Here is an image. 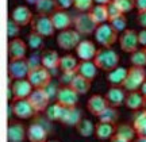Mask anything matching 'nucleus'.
Wrapping results in <instances>:
<instances>
[{
  "mask_svg": "<svg viewBox=\"0 0 146 142\" xmlns=\"http://www.w3.org/2000/svg\"><path fill=\"white\" fill-rule=\"evenodd\" d=\"M94 64L98 66V69L104 70V72H111L112 69L119 66V54L112 50L111 47H102L100 50L96 52V56L94 58Z\"/></svg>",
  "mask_w": 146,
  "mask_h": 142,
  "instance_id": "1",
  "label": "nucleus"
},
{
  "mask_svg": "<svg viewBox=\"0 0 146 142\" xmlns=\"http://www.w3.org/2000/svg\"><path fill=\"white\" fill-rule=\"evenodd\" d=\"M146 81L145 77V68H139V66H131L127 69V74L123 81L122 88L125 91H139L141 85Z\"/></svg>",
  "mask_w": 146,
  "mask_h": 142,
  "instance_id": "2",
  "label": "nucleus"
},
{
  "mask_svg": "<svg viewBox=\"0 0 146 142\" xmlns=\"http://www.w3.org/2000/svg\"><path fill=\"white\" fill-rule=\"evenodd\" d=\"M96 42L99 43L102 47H111L116 41H118V33L115 31L108 23H103L96 27L94 33Z\"/></svg>",
  "mask_w": 146,
  "mask_h": 142,
  "instance_id": "3",
  "label": "nucleus"
},
{
  "mask_svg": "<svg viewBox=\"0 0 146 142\" xmlns=\"http://www.w3.org/2000/svg\"><path fill=\"white\" fill-rule=\"evenodd\" d=\"M31 31L39 34L41 37H52L54 34V26H53L52 21H50V16L49 15H38L33 16V21H31Z\"/></svg>",
  "mask_w": 146,
  "mask_h": 142,
  "instance_id": "4",
  "label": "nucleus"
},
{
  "mask_svg": "<svg viewBox=\"0 0 146 142\" xmlns=\"http://www.w3.org/2000/svg\"><path fill=\"white\" fill-rule=\"evenodd\" d=\"M80 41H81V35L74 29L62 30V31L58 33L57 35L58 47H61L62 50H66V52L72 50V49H76V46L78 45Z\"/></svg>",
  "mask_w": 146,
  "mask_h": 142,
  "instance_id": "5",
  "label": "nucleus"
},
{
  "mask_svg": "<svg viewBox=\"0 0 146 142\" xmlns=\"http://www.w3.org/2000/svg\"><path fill=\"white\" fill-rule=\"evenodd\" d=\"M29 83L33 85V88H45L52 81V73L43 66H38L35 69H31L27 74Z\"/></svg>",
  "mask_w": 146,
  "mask_h": 142,
  "instance_id": "6",
  "label": "nucleus"
},
{
  "mask_svg": "<svg viewBox=\"0 0 146 142\" xmlns=\"http://www.w3.org/2000/svg\"><path fill=\"white\" fill-rule=\"evenodd\" d=\"M73 25H74V30L80 35H91V34H94L98 27V25L91 19L88 12H80L78 15L74 16Z\"/></svg>",
  "mask_w": 146,
  "mask_h": 142,
  "instance_id": "7",
  "label": "nucleus"
},
{
  "mask_svg": "<svg viewBox=\"0 0 146 142\" xmlns=\"http://www.w3.org/2000/svg\"><path fill=\"white\" fill-rule=\"evenodd\" d=\"M118 41H119V46L120 49L125 53H133L138 49V34H137L135 30L133 29H126L125 31H122L119 37H118Z\"/></svg>",
  "mask_w": 146,
  "mask_h": 142,
  "instance_id": "8",
  "label": "nucleus"
},
{
  "mask_svg": "<svg viewBox=\"0 0 146 142\" xmlns=\"http://www.w3.org/2000/svg\"><path fill=\"white\" fill-rule=\"evenodd\" d=\"M27 100L30 102V104L33 106V108L35 112H42L46 111V108L50 104V98L47 96L46 91L43 88H36L33 90V92L30 94V96L27 98Z\"/></svg>",
  "mask_w": 146,
  "mask_h": 142,
  "instance_id": "9",
  "label": "nucleus"
},
{
  "mask_svg": "<svg viewBox=\"0 0 146 142\" xmlns=\"http://www.w3.org/2000/svg\"><path fill=\"white\" fill-rule=\"evenodd\" d=\"M56 100L58 104L62 107H76L78 103V95L69 87V85H64L61 88H58L57 95H56Z\"/></svg>",
  "mask_w": 146,
  "mask_h": 142,
  "instance_id": "10",
  "label": "nucleus"
},
{
  "mask_svg": "<svg viewBox=\"0 0 146 142\" xmlns=\"http://www.w3.org/2000/svg\"><path fill=\"white\" fill-rule=\"evenodd\" d=\"M8 72H10L11 79H14V80L27 79V74L30 72L29 65H27V60L26 58H22V60H11L10 65H8Z\"/></svg>",
  "mask_w": 146,
  "mask_h": 142,
  "instance_id": "11",
  "label": "nucleus"
},
{
  "mask_svg": "<svg viewBox=\"0 0 146 142\" xmlns=\"http://www.w3.org/2000/svg\"><path fill=\"white\" fill-rule=\"evenodd\" d=\"M12 111H14V115L16 118H19V119H30V118L35 115V111H34L33 106L30 104V102L27 99L14 100Z\"/></svg>",
  "mask_w": 146,
  "mask_h": 142,
  "instance_id": "12",
  "label": "nucleus"
},
{
  "mask_svg": "<svg viewBox=\"0 0 146 142\" xmlns=\"http://www.w3.org/2000/svg\"><path fill=\"white\" fill-rule=\"evenodd\" d=\"M96 52H98V49L95 46V43L89 39L80 41L78 45L76 46V54L81 61H94Z\"/></svg>",
  "mask_w": 146,
  "mask_h": 142,
  "instance_id": "13",
  "label": "nucleus"
},
{
  "mask_svg": "<svg viewBox=\"0 0 146 142\" xmlns=\"http://www.w3.org/2000/svg\"><path fill=\"white\" fill-rule=\"evenodd\" d=\"M50 21H52L53 26H54V30H58V31H62V30L69 29L73 22L70 14L62 10L54 11L52 15H50Z\"/></svg>",
  "mask_w": 146,
  "mask_h": 142,
  "instance_id": "14",
  "label": "nucleus"
},
{
  "mask_svg": "<svg viewBox=\"0 0 146 142\" xmlns=\"http://www.w3.org/2000/svg\"><path fill=\"white\" fill-rule=\"evenodd\" d=\"M33 85L29 83L27 79H21V80H15L14 84L11 87L12 91V96L14 100H21V99H27L30 94L33 92Z\"/></svg>",
  "mask_w": 146,
  "mask_h": 142,
  "instance_id": "15",
  "label": "nucleus"
},
{
  "mask_svg": "<svg viewBox=\"0 0 146 142\" xmlns=\"http://www.w3.org/2000/svg\"><path fill=\"white\" fill-rule=\"evenodd\" d=\"M27 43L21 38H14L8 42V56L10 60H22L26 57Z\"/></svg>",
  "mask_w": 146,
  "mask_h": 142,
  "instance_id": "16",
  "label": "nucleus"
},
{
  "mask_svg": "<svg viewBox=\"0 0 146 142\" xmlns=\"http://www.w3.org/2000/svg\"><path fill=\"white\" fill-rule=\"evenodd\" d=\"M33 12L30 11L29 7L26 5H18L14 8L12 14H11V19L15 22L18 26H27L29 23H31L33 21Z\"/></svg>",
  "mask_w": 146,
  "mask_h": 142,
  "instance_id": "17",
  "label": "nucleus"
},
{
  "mask_svg": "<svg viewBox=\"0 0 146 142\" xmlns=\"http://www.w3.org/2000/svg\"><path fill=\"white\" fill-rule=\"evenodd\" d=\"M106 100L108 106L118 108L120 106L125 104V99H126V91L122 87H111L107 94H106Z\"/></svg>",
  "mask_w": 146,
  "mask_h": 142,
  "instance_id": "18",
  "label": "nucleus"
},
{
  "mask_svg": "<svg viewBox=\"0 0 146 142\" xmlns=\"http://www.w3.org/2000/svg\"><path fill=\"white\" fill-rule=\"evenodd\" d=\"M26 138L29 142H46L47 130L41 123H31L26 130Z\"/></svg>",
  "mask_w": 146,
  "mask_h": 142,
  "instance_id": "19",
  "label": "nucleus"
},
{
  "mask_svg": "<svg viewBox=\"0 0 146 142\" xmlns=\"http://www.w3.org/2000/svg\"><path fill=\"white\" fill-rule=\"evenodd\" d=\"M60 56L56 50H45L41 54V64L43 68H46L50 73H54L56 69L60 66Z\"/></svg>",
  "mask_w": 146,
  "mask_h": 142,
  "instance_id": "20",
  "label": "nucleus"
},
{
  "mask_svg": "<svg viewBox=\"0 0 146 142\" xmlns=\"http://www.w3.org/2000/svg\"><path fill=\"white\" fill-rule=\"evenodd\" d=\"M107 106H108V103H107L106 98L102 96V95H98V94L92 95L88 99V102H87V108H88V111L92 115H96V116L99 115Z\"/></svg>",
  "mask_w": 146,
  "mask_h": 142,
  "instance_id": "21",
  "label": "nucleus"
},
{
  "mask_svg": "<svg viewBox=\"0 0 146 142\" xmlns=\"http://www.w3.org/2000/svg\"><path fill=\"white\" fill-rule=\"evenodd\" d=\"M81 111L78 110L77 107H69V108H64L62 116H61V123H64L65 126H74L78 122L81 121Z\"/></svg>",
  "mask_w": 146,
  "mask_h": 142,
  "instance_id": "22",
  "label": "nucleus"
},
{
  "mask_svg": "<svg viewBox=\"0 0 146 142\" xmlns=\"http://www.w3.org/2000/svg\"><path fill=\"white\" fill-rule=\"evenodd\" d=\"M98 72H99V69H98V66L94 64V61H81V62H78L77 74L85 77V79L89 80V81H92L94 79H96Z\"/></svg>",
  "mask_w": 146,
  "mask_h": 142,
  "instance_id": "23",
  "label": "nucleus"
},
{
  "mask_svg": "<svg viewBox=\"0 0 146 142\" xmlns=\"http://www.w3.org/2000/svg\"><path fill=\"white\" fill-rule=\"evenodd\" d=\"M91 83H92V81L87 80L85 77L80 76V74H76V76L72 79L69 87H70V88H72V90L74 91L78 96H80V95L88 94L89 90H91Z\"/></svg>",
  "mask_w": 146,
  "mask_h": 142,
  "instance_id": "24",
  "label": "nucleus"
},
{
  "mask_svg": "<svg viewBox=\"0 0 146 142\" xmlns=\"http://www.w3.org/2000/svg\"><path fill=\"white\" fill-rule=\"evenodd\" d=\"M91 19L99 26V25H103V23H107L108 22V14H107V5L104 4H96L94 5L91 10L88 11Z\"/></svg>",
  "mask_w": 146,
  "mask_h": 142,
  "instance_id": "25",
  "label": "nucleus"
},
{
  "mask_svg": "<svg viewBox=\"0 0 146 142\" xmlns=\"http://www.w3.org/2000/svg\"><path fill=\"white\" fill-rule=\"evenodd\" d=\"M125 106L129 110L138 111L143 106V95L139 91H131V92H129L126 95Z\"/></svg>",
  "mask_w": 146,
  "mask_h": 142,
  "instance_id": "26",
  "label": "nucleus"
},
{
  "mask_svg": "<svg viewBox=\"0 0 146 142\" xmlns=\"http://www.w3.org/2000/svg\"><path fill=\"white\" fill-rule=\"evenodd\" d=\"M126 74H127V69L123 68V66H116L111 72H108L107 80L111 84V87H122L126 79Z\"/></svg>",
  "mask_w": 146,
  "mask_h": 142,
  "instance_id": "27",
  "label": "nucleus"
},
{
  "mask_svg": "<svg viewBox=\"0 0 146 142\" xmlns=\"http://www.w3.org/2000/svg\"><path fill=\"white\" fill-rule=\"evenodd\" d=\"M115 134V127L112 123H103L99 122L95 125V135L100 141H107Z\"/></svg>",
  "mask_w": 146,
  "mask_h": 142,
  "instance_id": "28",
  "label": "nucleus"
},
{
  "mask_svg": "<svg viewBox=\"0 0 146 142\" xmlns=\"http://www.w3.org/2000/svg\"><path fill=\"white\" fill-rule=\"evenodd\" d=\"M7 134L10 142H23L26 139V129L22 123H11Z\"/></svg>",
  "mask_w": 146,
  "mask_h": 142,
  "instance_id": "29",
  "label": "nucleus"
},
{
  "mask_svg": "<svg viewBox=\"0 0 146 142\" xmlns=\"http://www.w3.org/2000/svg\"><path fill=\"white\" fill-rule=\"evenodd\" d=\"M77 58L72 56V54H65V56L60 58V66L58 68L62 70V73H73V72L77 73Z\"/></svg>",
  "mask_w": 146,
  "mask_h": 142,
  "instance_id": "30",
  "label": "nucleus"
},
{
  "mask_svg": "<svg viewBox=\"0 0 146 142\" xmlns=\"http://www.w3.org/2000/svg\"><path fill=\"white\" fill-rule=\"evenodd\" d=\"M115 135L123 138V139H127V141L133 142L137 137V131L133 127V125H127V123H122L116 127L115 130Z\"/></svg>",
  "mask_w": 146,
  "mask_h": 142,
  "instance_id": "31",
  "label": "nucleus"
},
{
  "mask_svg": "<svg viewBox=\"0 0 146 142\" xmlns=\"http://www.w3.org/2000/svg\"><path fill=\"white\" fill-rule=\"evenodd\" d=\"M133 127L135 129L137 135H143L146 137V110L138 111L134 115Z\"/></svg>",
  "mask_w": 146,
  "mask_h": 142,
  "instance_id": "32",
  "label": "nucleus"
},
{
  "mask_svg": "<svg viewBox=\"0 0 146 142\" xmlns=\"http://www.w3.org/2000/svg\"><path fill=\"white\" fill-rule=\"evenodd\" d=\"M99 122H103V123H112L114 125L115 122L119 119V112L115 107H111V106H107L104 110L100 112L99 115Z\"/></svg>",
  "mask_w": 146,
  "mask_h": 142,
  "instance_id": "33",
  "label": "nucleus"
},
{
  "mask_svg": "<svg viewBox=\"0 0 146 142\" xmlns=\"http://www.w3.org/2000/svg\"><path fill=\"white\" fill-rule=\"evenodd\" d=\"M64 108L61 104L54 103V104H49V107L46 108V118L52 122H60L61 121V116H62Z\"/></svg>",
  "mask_w": 146,
  "mask_h": 142,
  "instance_id": "34",
  "label": "nucleus"
},
{
  "mask_svg": "<svg viewBox=\"0 0 146 142\" xmlns=\"http://www.w3.org/2000/svg\"><path fill=\"white\" fill-rule=\"evenodd\" d=\"M76 130L81 137H91L95 133V125L89 119H81L76 125Z\"/></svg>",
  "mask_w": 146,
  "mask_h": 142,
  "instance_id": "35",
  "label": "nucleus"
},
{
  "mask_svg": "<svg viewBox=\"0 0 146 142\" xmlns=\"http://www.w3.org/2000/svg\"><path fill=\"white\" fill-rule=\"evenodd\" d=\"M35 10L41 15H52L56 11V4L53 0H39L35 4Z\"/></svg>",
  "mask_w": 146,
  "mask_h": 142,
  "instance_id": "36",
  "label": "nucleus"
},
{
  "mask_svg": "<svg viewBox=\"0 0 146 142\" xmlns=\"http://www.w3.org/2000/svg\"><path fill=\"white\" fill-rule=\"evenodd\" d=\"M130 62L133 66H139L145 68L146 66V52L145 49H137L135 52L130 54Z\"/></svg>",
  "mask_w": 146,
  "mask_h": 142,
  "instance_id": "37",
  "label": "nucleus"
},
{
  "mask_svg": "<svg viewBox=\"0 0 146 142\" xmlns=\"http://www.w3.org/2000/svg\"><path fill=\"white\" fill-rule=\"evenodd\" d=\"M27 45L29 47L34 50V52H38L43 47V37H41L39 34L31 31L29 35H27Z\"/></svg>",
  "mask_w": 146,
  "mask_h": 142,
  "instance_id": "38",
  "label": "nucleus"
},
{
  "mask_svg": "<svg viewBox=\"0 0 146 142\" xmlns=\"http://www.w3.org/2000/svg\"><path fill=\"white\" fill-rule=\"evenodd\" d=\"M108 25L112 27L116 33H122V31H125L126 27H127V18H126L125 14H123V15H119L118 18L110 21Z\"/></svg>",
  "mask_w": 146,
  "mask_h": 142,
  "instance_id": "39",
  "label": "nucleus"
},
{
  "mask_svg": "<svg viewBox=\"0 0 146 142\" xmlns=\"http://www.w3.org/2000/svg\"><path fill=\"white\" fill-rule=\"evenodd\" d=\"M115 4L118 5L122 14H129L135 8V0H112Z\"/></svg>",
  "mask_w": 146,
  "mask_h": 142,
  "instance_id": "40",
  "label": "nucleus"
},
{
  "mask_svg": "<svg viewBox=\"0 0 146 142\" xmlns=\"http://www.w3.org/2000/svg\"><path fill=\"white\" fill-rule=\"evenodd\" d=\"M73 7L80 12H88L94 7V0H73Z\"/></svg>",
  "mask_w": 146,
  "mask_h": 142,
  "instance_id": "41",
  "label": "nucleus"
},
{
  "mask_svg": "<svg viewBox=\"0 0 146 142\" xmlns=\"http://www.w3.org/2000/svg\"><path fill=\"white\" fill-rule=\"evenodd\" d=\"M19 33H21V26H18L15 22L10 18V21L7 23V34H8V38H10V39L18 38Z\"/></svg>",
  "mask_w": 146,
  "mask_h": 142,
  "instance_id": "42",
  "label": "nucleus"
},
{
  "mask_svg": "<svg viewBox=\"0 0 146 142\" xmlns=\"http://www.w3.org/2000/svg\"><path fill=\"white\" fill-rule=\"evenodd\" d=\"M107 14H108V22L115 19V18H118L119 15H123V14L120 12V10L118 8V5L115 4L112 0L107 4Z\"/></svg>",
  "mask_w": 146,
  "mask_h": 142,
  "instance_id": "43",
  "label": "nucleus"
},
{
  "mask_svg": "<svg viewBox=\"0 0 146 142\" xmlns=\"http://www.w3.org/2000/svg\"><path fill=\"white\" fill-rule=\"evenodd\" d=\"M27 65H29V69H30V70H31V69L38 68V66H42V64H41V54H38V53L31 54L30 57L27 58Z\"/></svg>",
  "mask_w": 146,
  "mask_h": 142,
  "instance_id": "44",
  "label": "nucleus"
},
{
  "mask_svg": "<svg viewBox=\"0 0 146 142\" xmlns=\"http://www.w3.org/2000/svg\"><path fill=\"white\" fill-rule=\"evenodd\" d=\"M56 4V10L66 11L73 5V0H53Z\"/></svg>",
  "mask_w": 146,
  "mask_h": 142,
  "instance_id": "45",
  "label": "nucleus"
},
{
  "mask_svg": "<svg viewBox=\"0 0 146 142\" xmlns=\"http://www.w3.org/2000/svg\"><path fill=\"white\" fill-rule=\"evenodd\" d=\"M43 90L46 91V94H47V96L50 98V100L53 99V98H56V95H57V91H58V88H57V85L54 84L53 81H50L49 84L43 88Z\"/></svg>",
  "mask_w": 146,
  "mask_h": 142,
  "instance_id": "46",
  "label": "nucleus"
},
{
  "mask_svg": "<svg viewBox=\"0 0 146 142\" xmlns=\"http://www.w3.org/2000/svg\"><path fill=\"white\" fill-rule=\"evenodd\" d=\"M76 72H73V73H62L61 74V77H60V83L64 85H69L70 84V81H72V79L76 76Z\"/></svg>",
  "mask_w": 146,
  "mask_h": 142,
  "instance_id": "47",
  "label": "nucleus"
},
{
  "mask_svg": "<svg viewBox=\"0 0 146 142\" xmlns=\"http://www.w3.org/2000/svg\"><path fill=\"white\" fill-rule=\"evenodd\" d=\"M137 23H138L141 27L146 29V11H143V12H138V14H137Z\"/></svg>",
  "mask_w": 146,
  "mask_h": 142,
  "instance_id": "48",
  "label": "nucleus"
},
{
  "mask_svg": "<svg viewBox=\"0 0 146 142\" xmlns=\"http://www.w3.org/2000/svg\"><path fill=\"white\" fill-rule=\"evenodd\" d=\"M137 34H138V43L146 47V29H142L141 31H138Z\"/></svg>",
  "mask_w": 146,
  "mask_h": 142,
  "instance_id": "49",
  "label": "nucleus"
},
{
  "mask_svg": "<svg viewBox=\"0 0 146 142\" xmlns=\"http://www.w3.org/2000/svg\"><path fill=\"white\" fill-rule=\"evenodd\" d=\"M135 8L138 12L146 11V0H135Z\"/></svg>",
  "mask_w": 146,
  "mask_h": 142,
  "instance_id": "50",
  "label": "nucleus"
},
{
  "mask_svg": "<svg viewBox=\"0 0 146 142\" xmlns=\"http://www.w3.org/2000/svg\"><path fill=\"white\" fill-rule=\"evenodd\" d=\"M110 142H130V141H127V139H123V138H120L118 137V135H112V137L110 138Z\"/></svg>",
  "mask_w": 146,
  "mask_h": 142,
  "instance_id": "51",
  "label": "nucleus"
},
{
  "mask_svg": "<svg viewBox=\"0 0 146 142\" xmlns=\"http://www.w3.org/2000/svg\"><path fill=\"white\" fill-rule=\"evenodd\" d=\"M139 90H141V91H139V92H141V94L143 95V98H146V81H145V83H143V84L141 85V88H139Z\"/></svg>",
  "mask_w": 146,
  "mask_h": 142,
  "instance_id": "52",
  "label": "nucleus"
},
{
  "mask_svg": "<svg viewBox=\"0 0 146 142\" xmlns=\"http://www.w3.org/2000/svg\"><path fill=\"white\" fill-rule=\"evenodd\" d=\"M96 4H104V5H107L111 1V0H94Z\"/></svg>",
  "mask_w": 146,
  "mask_h": 142,
  "instance_id": "53",
  "label": "nucleus"
},
{
  "mask_svg": "<svg viewBox=\"0 0 146 142\" xmlns=\"http://www.w3.org/2000/svg\"><path fill=\"white\" fill-rule=\"evenodd\" d=\"M134 142H146V137H143V135H138L137 139H134Z\"/></svg>",
  "mask_w": 146,
  "mask_h": 142,
  "instance_id": "54",
  "label": "nucleus"
},
{
  "mask_svg": "<svg viewBox=\"0 0 146 142\" xmlns=\"http://www.w3.org/2000/svg\"><path fill=\"white\" fill-rule=\"evenodd\" d=\"M27 3H29V4H33V5H35L36 3H38V1H39V0H26Z\"/></svg>",
  "mask_w": 146,
  "mask_h": 142,
  "instance_id": "55",
  "label": "nucleus"
},
{
  "mask_svg": "<svg viewBox=\"0 0 146 142\" xmlns=\"http://www.w3.org/2000/svg\"><path fill=\"white\" fill-rule=\"evenodd\" d=\"M142 107H143V110H146V98H143V106Z\"/></svg>",
  "mask_w": 146,
  "mask_h": 142,
  "instance_id": "56",
  "label": "nucleus"
},
{
  "mask_svg": "<svg viewBox=\"0 0 146 142\" xmlns=\"http://www.w3.org/2000/svg\"><path fill=\"white\" fill-rule=\"evenodd\" d=\"M145 77H146V66H145Z\"/></svg>",
  "mask_w": 146,
  "mask_h": 142,
  "instance_id": "57",
  "label": "nucleus"
},
{
  "mask_svg": "<svg viewBox=\"0 0 146 142\" xmlns=\"http://www.w3.org/2000/svg\"><path fill=\"white\" fill-rule=\"evenodd\" d=\"M46 142H57V141H46Z\"/></svg>",
  "mask_w": 146,
  "mask_h": 142,
  "instance_id": "58",
  "label": "nucleus"
},
{
  "mask_svg": "<svg viewBox=\"0 0 146 142\" xmlns=\"http://www.w3.org/2000/svg\"><path fill=\"white\" fill-rule=\"evenodd\" d=\"M145 52H146V47H145Z\"/></svg>",
  "mask_w": 146,
  "mask_h": 142,
  "instance_id": "59",
  "label": "nucleus"
}]
</instances>
